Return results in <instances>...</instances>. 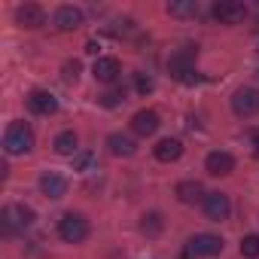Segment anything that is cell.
<instances>
[{"mask_svg":"<svg viewBox=\"0 0 259 259\" xmlns=\"http://www.w3.org/2000/svg\"><path fill=\"white\" fill-rule=\"evenodd\" d=\"M107 147H110L113 156H135V150H138V144L128 138V135H110L107 138Z\"/></svg>","mask_w":259,"mask_h":259,"instance_id":"obj_17","label":"cell"},{"mask_svg":"<svg viewBox=\"0 0 259 259\" xmlns=\"http://www.w3.org/2000/svg\"><path fill=\"white\" fill-rule=\"evenodd\" d=\"M153 153H156L159 162H177L180 153H183V144H180L177 138H165V141H159V144L153 147Z\"/></svg>","mask_w":259,"mask_h":259,"instance_id":"obj_16","label":"cell"},{"mask_svg":"<svg viewBox=\"0 0 259 259\" xmlns=\"http://www.w3.org/2000/svg\"><path fill=\"white\" fill-rule=\"evenodd\" d=\"M34 147V132L25 125V122H13L10 128H7V135H4V150L10 153V156H22V153H28Z\"/></svg>","mask_w":259,"mask_h":259,"instance_id":"obj_3","label":"cell"},{"mask_svg":"<svg viewBox=\"0 0 259 259\" xmlns=\"http://www.w3.org/2000/svg\"><path fill=\"white\" fill-rule=\"evenodd\" d=\"M162 229H165L162 213H147V217H144V223H141V232H144V235H159Z\"/></svg>","mask_w":259,"mask_h":259,"instance_id":"obj_21","label":"cell"},{"mask_svg":"<svg viewBox=\"0 0 259 259\" xmlns=\"http://www.w3.org/2000/svg\"><path fill=\"white\" fill-rule=\"evenodd\" d=\"M52 147H55L58 156H76V135L73 132H61Z\"/></svg>","mask_w":259,"mask_h":259,"instance_id":"obj_20","label":"cell"},{"mask_svg":"<svg viewBox=\"0 0 259 259\" xmlns=\"http://www.w3.org/2000/svg\"><path fill=\"white\" fill-rule=\"evenodd\" d=\"M135 89H138L141 95H150V92L156 89V82H153V76H147V73H135Z\"/></svg>","mask_w":259,"mask_h":259,"instance_id":"obj_24","label":"cell"},{"mask_svg":"<svg viewBox=\"0 0 259 259\" xmlns=\"http://www.w3.org/2000/svg\"><path fill=\"white\" fill-rule=\"evenodd\" d=\"M122 101H125V92H107V95L101 98V104H104V107H119Z\"/></svg>","mask_w":259,"mask_h":259,"instance_id":"obj_25","label":"cell"},{"mask_svg":"<svg viewBox=\"0 0 259 259\" xmlns=\"http://www.w3.org/2000/svg\"><path fill=\"white\" fill-rule=\"evenodd\" d=\"M92 73H95L98 82H116L119 73H122V64H119V58H110V55H107V58H98V61H95Z\"/></svg>","mask_w":259,"mask_h":259,"instance_id":"obj_12","label":"cell"},{"mask_svg":"<svg viewBox=\"0 0 259 259\" xmlns=\"http://www.w3.org/2000/svg\"><path fill=\"white\" fill-rule=\"evenodd\" d=\"M132 128H135V135H141V138L156 135V128H159V113H156V110H138V113L132 116Z\"/></svg>","mask_w":259,"mask_h":259,"instance_id":"obj_10","label":"cell"},{"mask_svg":"<svg viewBox=\"0 0 259 259\" xmlns=\"http://www.w3.org/2000/svg\"><path fill=\"white\" fill-rule=\"evenodd\" d=\"M40 189H43V195L46 198H64V192H67V180L61 177V174H43L40 177Z\"/></svg>","mask_w":259,"mask_h":259,"instance_id":"obj_15","label":"cell"},{"mask_svg":"<svg viewBox=\"0 0 259 259\" xmlns=\"http://www.w3.org/2000/svg\"><path fill=\"white\" fill-rule=\"evenodd\" d=\"M232 110L238 113V116H256L259 113V92L256 89H238L235 92V98H232Z\"/></svg>","mask_w":259,"mask_h":259,"instance_id":"obj_8","label":"cell"},{"mask_svg":"<svg viewBox=\"0 0 259 259\" xmlns=\"http://www.w3.org/2000/svg\"><path fill=\"white\" fill-rule=\"evenodd\" d=\"M168 13L177 19H192V16H198V4L195 0H174V4H168Z\"/></svg>","mask_w":259,"mask_h":259,"instance_id":"obj_19","label":"cell"},{"mask_svg":"<svg viewBox=\"0 0 259 259\" xmlns=\"http://www.w3.org/2000/svg\"><path fill=\"white\" fill-rule=\"evenodd\" d=\"M213 19L220 25H241L247 19V7L241 0H220V4H213Z\"/></svg>","mask_w":259,"mask_h":259,"instance_id":"obj_5","label":"cell"},{"mask_svg":"<svg viewBox=\"0 0 259 259\" xmlns=\"http://www.w3.org/2000/svg\"><path fill=\"white\" fill-rule=\"evenodd\" d=\"M201 195H204L201 183H195V180H183V183H177V198H180L183 204H195V201H201Z\"/></svg>","mask_w":259,"mask_h":259,"instance_id":"obj_18","label":"cell"},{"mask_svg":"<svg viewBox=\"0 0 259 259\" xmlns=\"http://www.w3.org/2000/svg\"><path fill=\"white\" fill-rule=\"evenodd\" d=\"M241 256L244 259H259V235L241 238Z\"/></svg>","mask_w":259,"mask_h":259,"instance_id":"obj_22","label":"cell"},{"mask_svg":"<svg viewBox=\"0 0 259 259\" xmlns=\"http://www.w3.org/2000/svg\"><path fill=\"white\" fill-rule=\"evenodd\" d=\"M168 70H171V76H174L177 82H183V85L198 82V73H195V46L177 49V52L171 55V61H168Z\"/></svg>","mask_w":259,"mask_h":259,"instance_id":"obj_1","label":"cell"},{"mask_svg":"<svg viewBox=\"0 0 259 259\" xmlns=\"http://www.w3.org/2000/svg\"><path fill=\"white\" fill-rule=\"evenodd\" d=\"M28 107H31V113H37V116H52V113L58 110V101H55L52 92L34 89V92L28 95Z\"/></svg>","mask_w":259,"mask_h":259,"instance_id":"obj_9","label":"cell"},{"mask_svg":"<svg viewBox=\"0 0 259 259\" xmlns=\"http://www.w3.org/2000/svg\"><path fill=\"white\" fill-rule=\"evenodd\" d=\"M76 76H79V61H67L64 64V79L67 82H76Z\"/></svg>","mask_w":259,"mask_h":259,"instance_id":"obj_26","label":"cell"},{"mask_svg":"<svg viewBox=\"0 0 259 259\" xmlns=\"http://www.w3.org/2000/svg\"><path fill=\"white\" fill-rule=\"evenodd\" d=\"M31 223H34V210L25 204H7L0 210V226H4L7 235H19V232L31 229Z\"/></svg>","mask_w":259,"mask_h":259,"instance_id":"obj_2","label":"cell"},{"mask_svg":"<svg viewBox=\"0 0 259 259\" xmlns=\"http://www.w3.org/2000/svg\"><path fill=\"white\" fill-rule=\"evenodd\" d=\"M58 235H61V241H67V244L85 241V238H89V223H85V217H79V213H64V217L58 220Z\"/></svg>","mask_w":259,"mask_h":259,"instance_id":"obj_4","label":"cell"},{"mask_svg":"<svg viewBox=\"0 0 259 259\" xmlns=\"http://www.w3.org/2000/svg\"><path fill=\"white\" fill-rule=\"evenodd\" d=\"M223 250V238L220 235H210V232H201V235H195L192 241H189V250H186V256H217Z\"/></svg>","mask_w":259,"mask_h":259,"instance_id":"obj_6","label":"cell"},{"mask_svg":"<svg viewBox=\"0 0 259 259\" xmlns=\"http://www.w3.org/2000/svg\"><path fill=\"white\" fill-rule=\"evenodd\" d=\"M92 168H95V153L82 150L73 156V171H92Z\"/></svg>","mask_w":259,"mask_h":259,"instance_id":"obj_23","label":"cell"},{"mask_svg":"<svg viewBox=\"0 0 259 259\" xmlns=\"http://www.w3.org/2000/svg\"><path fill=\"white\" fill-rule=\"evenodd\" d=\"M253 153L259 156V135H253Z\"/></svg>","mask_w":259,"mask_h":259,"instance_id":"obj_27","label":"cell"},{"mask_svg":"<svg viewBox=\"0 0 259 259\" xmlns=\"http://www.w3.org/2000/svg\"><path fill=\"white\" fill-rule=\"evenodd\" d=\"M52 22H55L58 31H76V28L82 25V13H79L76 7H58Z\"/></svg>","mask_w":259,"mask_h":259,"instance_id":"obj_14","label":"cell"},{"mask_svg":"<svg viewBox=\"0 0 259 259\" xmlns=\"http://www.w3.org/2000/svg\"><path fill=\"white\" fill-rule=\"evenodd\" d=\"M16 22L22 28H40V25H46V13L37 4H25V7L16 10Z\"/></svg>","mask_w":259,"mask_h":259,"instance_id":"obj_13","label":"cell"},{"mask_svg":"<svg viewBox=\"0 0 259 259\" xmlns=\"http://www.w3.org/2000/svg\"><path fill=\"white\" fill-rule=\"evenodd\" d=\"M204 213H207V220H213V223L229 220V213H232L229 195H223V192H207V195H204Z\"/></svg>","mask_w":259,"mask_h":259,"instance_id":"obj_7","label":"cell"},{"mask_svg":"<svg viewBox=\"0 0 259 259\" xmlns=\"http://www.w3.org/2000/svg\"><path fill=\"white\" fill-rule=\"evenodd\" d=\"M204 168H207V174H213V177H226V174L235 171V159H232L226 150H213V153L207 156Z\"/></svg>","mask_w":259,"mask_h":259,"instance_id":"obj_11","label":"cell"}]
</instances>
